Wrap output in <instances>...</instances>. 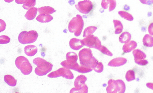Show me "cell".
I'll return each instance as SVG.
<instances>
[{"label":"cell","instance_id":"obj_9","mask_svg":"<svg viewBox=\"0 0 153 93\" xmlns=\"http://www.w3.org/2000/svg\"><path fill=\"white\" fill-rule=\"evenodd\" d=\"M53 19V17L50 14H41L37 17L36 20L39 22L42 23L48 22Z\"/></svg>","mask_w":153,"mask_h":93},{"label":"cell","instance_id":"obj_2","mask_svg":"<svg viewBox=\"0 0 153 93\" xmlns=\"http://www.w3.org/2000/svg\"><path fill=\"white\" fill-rule=\"evenodd\" d=\"M83 26L84 22L82 17L77 15L76 17L73 18L70 22L68 28L70 32H75L74 35L78 37L80 35Z\"/></svg>","mask_w":153,"mask_h":93},{"label":"cell","instance_id":"obj_16","mask_svg":"<svg viewBox=\"0 0 153 93\" xmlns=\"http://www.w3.org/2000/svg\"><path fill=\"white\" fill-rule=\"evenodd\" d=\"M36 4V0H27L24 3L22 7L25 10H28L35 6Z\"/></svg>","mask_w":153,"mask_h":93},{"label":"cell","instance_id":"obj_15","mask_svg":"<svg viewBox=\"0 0 153 93\" xmlns=\"http://www.w3.org/2000/svg\"><path fill=\"white\" fill-rule=\"evenodd\" d=\"M131 38V34L128 32H125L121 34L120 37V41L121 43H125L129 41Z\"/></svg>","mask_w":153,"mask_h":93},{"label":"cell","instance_id":"obj_24","mask_svg":"<svg viewBox=\"0 0 153 93\" xmlns=\"http://www.w3.org/2000/svg\"><path fill=\"white\" fill-rule=\"evenodd\" d=\"M26 1L27 0H15V2L18 4H24Z\"/></svg>","mask_w":153,"mask_h":93},{"label":"cell","instance_id":"obj_25","mask_svg":"<svg viewBox=\"0 0 153 93\" xmlns=\"http://www.w3.org/2000/svg\"><path fill=\"white\" fill-rule=\"evenodd\" d=\"M146 86L149 88L153 90V83H147L146 85Z\"/></svg>","mask_w":153,"mask_h":93},{"label":"cell","instance_id":"obj_14","mask_svg":"<svg viewBox=\"0 0 153 93\" xmlns=\"http://www.w3.org/2000/svg\"><path fill=\"white\" fill-rule=\"evenodd\" d=\"M113 22L114 24L115 29V34H119L122 32L123 29V26L120 21L118 20H114Z\"/></svg>","mask_w":153,"mask_h":93},{"label":"cell","instance_id":"obj_21","mask_svg":"<svg viewBox=\"0 0 153 93\" xmlns=\"http://www.w3.org/2000/svg\"><path fill=\"white\" fill-rule=\"evenodd\" d=\"M141 4H144L150 5L153 4V0H139Z\"/></svg>","mask_w":153,"mask_h":93},{"label":"cell","instance_id":"obj_18","mask_svg":"<svg viewBox=\"0 0 153 93\" xmlns=\"http://www.w3.org/2000/svg\"><path fill=\"white\" fill-rule=\"evenodd\" d=\"M81 40H78L76 38H73L70 40V45L71 48L73 49L74 47H76V46H79L80 45V43Z\"/></svg>","mask_w":153,"mask_h":93},{"label":"cell","instance_id":"obj_6","mask_svg":"<svg viewBox=\"0 0 153 93\" xmlns=\"http://www.w3.org/2000/svg\"><path fill=\"white\" fill-rule=\"evenodd\" d=\"M135 58V62L141 66H146L148 64L147 60H146V55L141 50H136L133 52Z\"/></svg>","mask_w":153,"mask_h":93},{"label":"cell","instance_id":"obj_3","mask_svg":"<svg viewBox=\"0 0 153 93\" xmlns=\"http://www.w3.org/2000/svg\"><path fill=\"white\" fill-rule=\"evenodd\" d=\"M38 37V33L35 30L27 32L23 31L19 34L18 37L19 41L22 44H32L35 42Z\"/></svg>","mask_w":153,"mask_h":93},{"label":"cell","instance_id":"obj_12","mask_svg":"<svg viewBox=\"0 0 153 93\" xmlns=\"http://www.w3.org/2000/svg\"><path fill=\"white\" fill-rule=\"evenodd\" d=\"M143 43L145 46L147 47L153 46V37L149 34H146L143 39Z\"/></svg>","mask_w":153,"mask_h":93},{"label":"cell","instance_id":"obj_5","mask_svg":"<svg viewBox=\"0 0 153 93\" xmlns=\"http://www.w3.org/2000/svg\"><path fill=\"white\" fill-rule=\"evenodd\" d=\"M75 7L79 12L83 14H88L92 10L93 4L89 0H85L78 2L75 5Z\"/></svg>","mask_w":153,"mask_h":93},{"label":"cell","instance_id":"obj_1","mask_svg":"<svg viewBox=\"0 0 153 93\" xmlns=\"http://www.w3.org/2000/svg\"><path fill=\"white\" fill-rule=\"evenodd\" d=\"M33 63L37 66L35 70V73L39 76L46 75L51 70L53 67L51 63L41 58H35Z\"/></svg>","mask_w":153,"mask_h":93},{"label":"cell","instance_id":"obj_23","mask_svg":"<svg viewBox=\"0 0 153 93\" xmlns=\"http://www.w3.org/2000/svg\"><path fill=\"white\" fill-rule=\"evenodd\" d=\"M148 30L149 34L151 35H153V22L149 25Z\"/></svg>","mask_w":153,"mask_h":93},{"label":"cell","instance_id":"obj_26","mask_svg":"<svg viewBox=\"0 0 153 93\" xmlns=\"http://www.w3.org/2000/svg\"><path fill=\"white\" fill-rule=\"evenodd\" d=\"M5 2L7 3H10L13 1L14 0H4Z\"/></svg>","mask_w":153,"mask_h":93},{"label":"cell","instance_id":"obj_20","mask_svg":"<svg viewBox=\"0 0 153 93\" xmlns=\"http://www.w3.org/2000/svg\"><path fill=\"white\" fill-rule=\"evenodd\" d=\"M97 28L95 27H90L85 29L84 32V37H85L89 34L93 33Z\"/></svg>","mask_w":153,"mask_h":93},{"label":"cell","instance_id":"obj_7","mask_svg":"<svg viewBox=\"0 0 153 93\" xmlns=\"http://www.w3.org/2000/svg\"><path fill=\"white\" fill-rule=\"evenodd\" d=\"M117 3L116 0H102L101 6L105 9H106L108 7L110 11L114 10L116 8Z\"/></svg>","mask_w":153,"mask_h":93},{"label":"cell","instance_id":"obj_4","mask_svg":"<svg viewBox=\"0 0 153 93\" xmlns=\"http://www.w3.org/2000/svg\"><path fill=\"white\" fill-rule=\"evenodd\" d=\"M16 66L20 70L22 74L27 75L30 74L32 70V67L27 58L22 56L18 57L15 61Z\"/></svg>","mask_w":153,"mask_h":93},{"label":"cell","instance_id":"obj_22","mask_svg":"<svg viewBox=\"0 0 153 93\" xmlns=\"http://www.w3.org/2000/svg\"><path fill=\"white\" fill-rule=\"evenodd\" d=\"M1 21V32L5 30L6 28V24L4 20H0Z\"/></svg>","mask_w":153,"mask_h":93},{"label":"cell","instance_id":"obj_19","mask_svg":"<svg viewBox=\"0 0 153 93\" xmlns=\"http://www.w3.org/2000/svg\"><path fill=\"white\" fill-rule=\"evenodd\" d=\"M0 44H4L9 43L10 42V39L9 37L6 35H1L0 37Z\"/></svg>","mask_w":153,"mask_h":93},{"label":"cell","instance_id":"obj_13","mask_svg":"<svg viewBox=\"0 0 153 93\" xmlns=\"http://www.w3.org/2000/svg\"><path fill=\"white\" fill-rule=\"evenodd\" d=\"M5 82L9 86H15L17 84V80L15 79L13 76L11 75H5L4 77Z\"/></svg>","mask_w":153,"mask_h":93},{"label":"cell","instance_id":"obj_17","mask_svg":"<svg viewBox=\"0 0 153 93\" xmlns=\"http://www.w3.org/2000/svg\"><path fill=\"white\" fill-rule=\"evenodd\" d=\"M118 14L122 18L126 20L131 21L133 20V17L131 14L126 11H119Z\"/></svg>","mask_w":153,"mask_h":93},{"label":"cell","instance_id":"obj_10","mask_svg":"<svg viewBox=\"0 0 153 93\" xmlns=\"http://www.w3.org/2000/svg\"><path fill=\"white\" fill-rule=\"evenodd\" d=\"M37 9L36 8L33 7L29 9L26 13L25 17L29 20H33L35 18L37 14Z\"/></svg>","mask_w":153,"mask_h":93},{"label":"cell","instance_id":"obj_8","mask_svg":"<svg viewBox=\"0 0 153 93\" xmlns=\"http://www.w3.org/2000/svg\"><path fill=\"white\" fill-rule=\"evenodd\" d=\"M24 52L25 54L29 56H33L37 53V48L34 45H28L25 47Z\"/></svg>","mask_w":153,"mask_h":93},{"label":"cell","instance_id":"obj_11","mask_svg":"<svg viewBox=\"0 0 153 93\" xmlns=\"http://www.w3.org/2000/svg\"><path fill=\"white\" fill-rule=\"evenodd\" d=\"M37 11L41 14H52L55 12L56 10L50 6H44L37 9Z\"/></svg>","mask_w":153,"mask_h":93}]
</instances>
